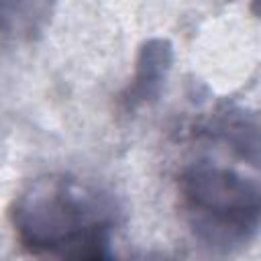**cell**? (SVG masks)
<instances>
[{
	"label": "cell",
	"mask_w": 261,
	"mask_h": 261,
	"mask_svg": "<svg viewBox=\"0 0 261 261\" xmlns=\"http://www.w3.org/2000/svg\"><path fill=\"white\" fill-rule=\"evenodd\" d=\"M8 218L18 245L35 257L98 261L112 257L120 208L102 186L53 171L22 186Z\"/></svg>",
	"instance_id": "obj_1"
},
{
	"label": "cell",
	"mask_w": 261,
	"mask_h": 261,
	"mask_svg": "<svg viewBox=\"0 0 261 261\" xmlns=\"http://www.w3.org/2000/svg\"><path fill=\"white\" fill-rule=\"evenodd\" d=\"M173 63V47L167 39H147L137 53L135 71L128 84L116 96L120 114H135L145 104H153L165 88Z\"/></svg>",
	"instance_id": "obj_3"
},
{
	"label": "cell",
	"mask_w": 261,
	"mask_h": 261,
	"mask_svg": "<svg viewBox=\"0 0 261 261\" xmlns=\"http://www.w3.org/2000/svg\"><path fill=\"white\" fill-rule=\"evenodd\" d=\"M57 0H0V39L31 43L45 35Z\"/></svg>",
	"instance_id": "obj_4"
},
{
	"label": "cell",
	"mask_w": 261,
	"mask_h": 261,
	"mask_svg": "<svg viewBox=\"0 0 261 261\" xmlns=\"http://www.w3.org/2000/svg\"><path fill=\"white\" fill-rule=\"evenodd\" d=\"M192 135L208 141L214 153L186 161L175 175L179 212L194 237L212 249L247 247L259 230V179L220 155L218 143L194 126Z\"/></svg>",
	"instance_id": "obj_2"
}]
</instances>
